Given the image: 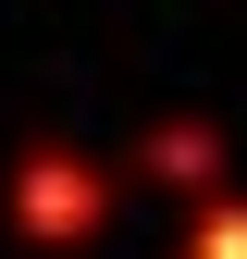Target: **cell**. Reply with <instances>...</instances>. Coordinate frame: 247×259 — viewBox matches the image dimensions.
<instances>
[{
	"instance_id": "cell-1",
	"label": "cell",
	"mask_w": 247,
	"mask_h": 259,
	"mask_svg": "<svg viewBox=\"0 0 247 259\" xmlns=\"http://www.w3.org/2000/svg\"><path fill=\"white\" fill-rule=\"evenodd\" d=\"M111 210H124V160L74 148V136H25L13 173H0V222H13V247H37V259L99 247Z\"/></svg>"
},
{
	"instance_id": "cell-3",
	"label": "cell",
	"mask_w": 247,
	"mask_h": 259,
	"mask_svg": "<svg viewBox=\"0 0 247 259\" xmlns=\"http://www.w3.org/2000/svg\"><path fill=\"white\" fill-rule=\"evenodd\" d=\"M173 259H247V198H235V185L185 198V235H173Z\"/></svg>"
},
{
	"instance_id": "cell-2",
	"label": "cell",
	"mask_w": 247,
	"mask_h": 259,
	"mask_svg": "<svg viewBox=\"0 0 247 259\" xmlns=\"http://www.w3.org/2000/svg\"><path fill=\"white\" fill-rule=\"evenodd\" d=\"M124 173L161 185V198H210V185H235V136H223L210 111H161V123H136Z\"/></svg>"
}]
</instances>
